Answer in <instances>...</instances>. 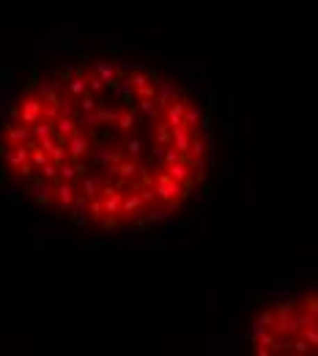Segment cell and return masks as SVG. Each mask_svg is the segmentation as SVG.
I'll return each mask as SVG.
<instances>
[{
    "instance_id": "cell-2",
    "label": "cell",
    "mask_w": 318,
    "mask_h": 356,
    "mask_svg": "<svg viewBox=\"0 0 318 356\" xmlns=\"http://www.w3.org/2000/svg\"><path fill=\"white\" fill-rule=\"evenodd\" d=\"M247 346L258 356H318V288L267 305L250 326Z\"/></svg>"
},
{
    "instance_id": "cell-1",
    "label": "cell",
    "mask_w": 318,
    "mask_h": 356,
    "mask_svg": "<svg viewBox=\"0 0 318 356\" xmlns=\"http://www.w3.org/2000/svg\"><path fill=\"white\" fill-rule=\"evenodd\" d=\"M8 181L91 230L168 220L209 173L198 102L165 74L118 60L49 72L17 93L0 129Z\"/></svg>"
}]
</instances>
